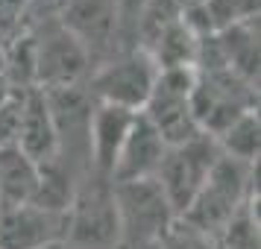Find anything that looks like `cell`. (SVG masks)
Returning a JSON list of instances; mask_svg holds the SVG:
<instances>
[{"instance_id":"cell-5","label":"cell","mask_w":261,"mask_h":249,"mask_svg":"<svg viewBox=\"0 0 261 249\" xmlns=\"http://www.w3.org/2000/svg\"><path fill=\"white\" fill-rule=\"evenodd\" d=\"M165 153H167V144L162 141V135L153 129V123L138 112L129 135H126V141H123V147H120V155H118L115 170H112L109 179H112L115 185L155 179Z\"/></svg>"},{"instance_id":"cell-14","label":"cell","mask_w":261,"mask_h":249,"mask_svg":"<svg viewBox=\"0 0 261 249\" xmlns=\"http://www.w3.org/2000/svg\"><path fill=\"white\" fill-rule=\"evenodd\" d=\"M162 249H208V246L202 243V237L197 232H191L185 226V229H170L162 237Z\"/></svg>"},{"instance_id":"cell-15","label":"cell","mask_w":261,"mask_h":249,"mask_svg":"<svg viewBox=\"0 0 261 249\" xmlns=\"http://www.w3.org/2000/svg\"><path fill=\"white\" fill-rule=\"evenodd\" d=\"M147 3H150V0H115L118 15H141Z\"/></svg>"},{"instance_id":"cell-12","label":"cell","mask_w":261,"mask_h":249,"mask_svg":"<svg viewBox=\"0 0 261 249\" xmlns=\"http://www.w3.org/2000/svg\"><path fill=\"white\" fill-rule=\"evenodd\" d=\"M155 53L153 62L159 71H167V68H194L197 62V38L191 36L182 21H173L167 24L159 38H155Z\"/></svg>"},{"instance_id":"cell-2","label":"cell","mask_w":261,"mask_h":249,"mask_svg":"<svg viewBox=\"0 0 261 249\" xmlns=\"http://www.w3.org/2000/svg\"><path fill=\"white\" fill-rule=\"evenodd\" d=\"M112 202H115L118 226L138 237L162 240L170 232V223L176 220L165 200V193H162V188L155 185V179L115 185Z\"/></svg>"},{"instance_id":"cell-9","label":"cell","mask_w":261,"mask_h":249,"mask_svg":"<svg viewBox=\"0 0 261 249\" xmlns=\"http://www.w3.org/2000/svg\"><path fill=\"white\" fill-rule=\"evenodd\" d=\"M118 24V6L115 0H71L68 12H65V26L71 33L83 50L100 47L106 44Z\"/></svg>"},{"instance_id":"cell-16","label":"cell","mask_w":261,"mask_h":249,"mask_svg":"<svg viewBox=\"0 0 261 249\" xmlns=\"http://www.w3.org/2000/svg\"><path fill=\"white\" fill-rule=\"evenodd\" d=\"M179 9H191V6H200V3H205V0H173Z\"/></svg>"},{"instance_id":"cell-1","label":"cell","mask_w":261,"mask_h":249,"mask_svg":"<svg viewBox=\"0 0 261 249\" xmlns=\"http://www.w3.org/2000/svg\"><path fill=\"white\" fill-rule=\"evenodd\" d=\"M217 158H220V147L205 132H200L197 138H191L185 144L167 147L165 158L159 164V173H155V185L162 188L176 220L197 200V193L202 190Z\"/></svg>"},{"instance_id":"cell-3","label":"cell","mask_w":261,"mask_h":249,"mask_svg":"<svg viewBox=\"0 0 261 249\" xmlns=\"http://www.w3.org/2000/svg\"><path fill=\"white\" fill-rule=\"evenodd\" d=\"M159 68L150 53H129L118 62H109L94 76V94L106 106H118L126 112H141L150 100Z\"/></svg>"},{"instance_id":"cell-6","label":"cell","mask_w":261,"mask_h":249,"mask_svg":"<svg viewBox=\"0 0 261 249\" xmlns=\"http://www.w3.org/2000/svg\"><path fill=\"white\" fill-rule=\"evenodd\" d=\"M15 147L33 158L36 164L56 161L59 153V138H56V123L50 112V100L41 91H33L21 100V118H18V135Z\"/></svg>"},{"instance_id":"cell-13","label":"cell","mask_w":261,"mask_h":249,"mask_svg":"<svg viewBox=\"0 0 261 249\" xmlns=\"http://www.w3.org/2000/svg\"><path fill=\"white\" fill-rule=\"evenodd\" d=\"M252 205L255 200L249 197L226 223V229L220 232L223 249H258V211Z\"/></svg>"},{"instance_id":"cell-4","label":"cell","mask_w":261,"mask_h":249,"mask_svg":"<svg viewBox=\"0 0 261 249\" xmlns=\"http://www.w3.org/2000/svg\"><path fill=\"white\" fill-rule=\"evenodd\" d=\"M71 229V214L44 211L33 202L0 211V249H44L62 243V232Z\"/></svg>"},{"instance_id":"cell-7","label":"cell","mask_w":261,"mask_h":249,"mask_svg":"<svg viewBox=\"0 0 261 249\" xmlns=\"http://www.w3.org/2000/svg\"><path fill=\"white\" fill-rule=\"evenodd\" d=\"M135 115L138 112H126L118 106H106V103H97V108L91 112V118H88V155H91V164L103 176H112L120 147L135 123Z\"/></svg>"},{"instance_id":"cell-10","label":"cell","mask_w":261,"mask_h":249,"mask_svg":"<svg viewBox=\"0 0 261 249\" xmlns=\"http://www.w3.org/2000/svg\"><path fill=\"white\" fill-rule=\"evenodd\" d=\"M38 164L27 158L15 144L0 147V211L27 205L36 193Z\"/></svg>"},{"instance_id":"cell-11","label":"cell","mask_w":261,"mask_h":249,"mask_svg":"<svg viewBox=\"0 0 261 249\" xmlns=\"http://www.w3.org/2000/svg\"><path fill=\"white\" fill-rule=\"evenodd\" d=\"M258 132H261L258 115H255V108H249V112H244L223 135H217L214 141L220 147V153L229 155V158L244 161V164H258V144H261Z\"/></svg>"},{"instance_id":"cell-8","label":"cell","mask_w":261,"mask_h":249,"mask_svg":"<svg viewBox=\"0 0 261 249\" xmlns=\"http://www.w3.org/2000/svg\"><path fill=\"white\" fill-rule=\"evenodd\" d=\"M36 73L38 79L56 91H65L76 82V76L85 68V50L76 38L65 30L59 36H50L36 50Z\"/></svg>"}]
</instances>
